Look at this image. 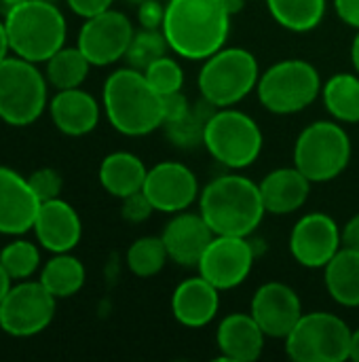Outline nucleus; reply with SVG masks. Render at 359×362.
<instances>
[{
    "mask_svg": "<svg viewBox=\"0 0 359 362\" xmlns=\"http://www.w3.org/2000/svg\"><path fill=\"white\" fill-rule=\"evenodd\" d=\"M146 165L144 161L127 151H116L104 157L99 165V182L112 197H127L135 191L144 189L146 180Z\"/></svg>",
    "mask_w": 359,
    "mask_h": 362,
    "instance_id": "nucleus-24",
    "label": "nucleus"
},
{
    "mask_svg": "<svg viewBox=\"0 0 359 362\" xmlns=\"http://www.w3.org/2000/svg\"><path fill=\"white\" fill-rule=\"evenodd\" d=\"M55 297L38 282H19L11 286L0 303V329L13 337H32L42 333L55 316Z\"/></svg>",
    "mask_w": 359,
    "mask_h": 362,
    "instance_id": "nucleus-11",
    "label": "nucleus"
},
{
    "mask_svg": "<svg viewBox=\"0 0 359 362\" xmlns=\"http://www.w3.org/2000/svg\"><path fill=\"white\" fill-rule=\"evenodd\" d=\"M264 136L260 125L233 106L216 108L205 125V151L229 170H245L262 153Z\"/></svg>",
    "mask_w": 359,
    "mask_h": 362,
    "instance_id": "nucleus-7",
    "label": "nucleus"
},
{
    "mask_svg": "<svg viewBox=\"0 0 359 362\" xmlns=\"http://www.w3.org/2000/svg\"><path fill=\"white\" fill-rule=\"evenodd\" d=\"M267 8L281 28L305 34L324 21L328 0H267Z\"/></svg>",
    "mask_w": 359,
    "mask_h": 362,
    "instance_id": "nucleus-27",
    "label": "nucleus"
},
{
    "mask_svg": "<svg viewBox=\"0 0 359 362\" xmlns=\"http://www.w3.org/2000/svg\"><path fill=\"white\" fill-rule=\"evenodd\" d=\"M334 11L345 25L359 30V0H334Z\"/></svg>",
    "mask_w": 359,
    "mask_h": 362,
    "instance_id": "nucleus-40",
    "label": "nucleus"
},
{
    "mask_svg": "<svg viewBox=\"0 0 359 362\" xmlns=\"http://www.w3.org/2000/svg\"><path fill=\"white\" fill-rule=\"evenodd\" d=\"M216 106L205 102L203 98L195 102L180 119L163 123V132L167 140L182 151H193L197 146H203V136H205V125L212 117Z\"/></svg>",
    "mask_w": 359,
    "mask_h": 362,
    "instance_id": "nucleus-29",
    "label": "nucleus"
},
{
    "mask_svg": "<svg viewBox=\"0 0 359 362\" xmlns=\"http://www.w3.org/2000/svg\"><path fill=\"white\" fill-rule=\"evenodd\" d=\"M250 314L267 337L286 339L305 312L298 293L290 284L264 282L252 297Z\"/></svg>",
    "mask_w": 359,
    "mask_h": 362,
    "instance_id": "nucleus-16",
    "label": "nucleus"
},
{
    "mask_svg": "<svg viewBox=\"0 0 359 362\" xmlns=\"http://www.w3.org/2000/svg\"><path fill=\"white\" fill-rule=\"evenodd\" d=\"M49 112L55 127L61 134L85 136L97 127L102 108L89 91L74 87V89H59L49 104Z\"/></svg>",
    "mask_w": 359,
    "mask_h": 362,
    "instance_id": "nucleus-23",
    "label": "nucleus"
},
{
    "mask_svg": "<svg viewBox=\"0 0 359 362\" xmlns=\"http://www.w3.org/2000/svg\"><path fill=\"white\" fill-rule=\"evenodd\" d=\"M89 68L91 62L78 47H61L47 59V78L57 91L74 89L85 83Z\"/></svg>",
    "mask_w": 359,
    "mask_h": 362,
    "instance_id": "nucleus-30",
    "label": "nucleus"
},
{
    "mask_svg": "<svg viewBox=\"0 0 359 362\" xmlns=\"http://www.w3.org/2000/svg\"><path fill=\"white\" fill-rule=\"evenodd\" d=\"M142 191L154 210L163 214L188 210L201 193L195 172L180 161H161L150 168Z\"/></svg>",
    "mask_w": 359,
    "mask_h": 362,
    "instance_id": "nucleus-15",
    "label": "nucleus"
},
{
    "mask_svg": "<svg viewBox=\"0 0 359 362\" xmlns=\"http://www.w3.org/2000/svg\"><path fill=\"white\" fill-rule=\"evenodd\" d=\"M127 2H131V4H135V6H138V4H142V2H146V0H127Z\"/></svg>",
    "mask_w": 359,
    "mask_h": 362,
    "instance_id": "nucleus-48",
    "label": "nucleus"
},
{
    "mask_svg": "<svg viewBox=\"0 0 359 362\" xmlns=\"http://www.w3.org/2000/svg\"><path fill=\"white\" fill-rule=\"evenodd\" d=\"M123 206H121V216L127 221V223H133V225H140L144 221L150 218V214L154 212V206L150 204V199L146 197L144 191H135L127 197L121 199Z\"/></svg>",
    "mask_w": 359,
    "mask_h": 362,
    "instance_id": "nucleus-36",
    "label": "nucleus"
},
{
    "mask_svg": "<svg viewBox=\"0 0 359 362\" xmlns=\"http://www.w3.org/2000/svg\"><path fill=\"white\" fill-rule=\"evenodd\" d=\"M343 248L339 223L324 212H309L290 231V255L307 269H324Z\"/></svg>",
    "mask_w": 359,
    "mask_h": 362,
    "instance_id": "nucleus-14",
    "label": "nucleus"
},
{
    "mask_svg": "<svg viewBox=\"0 0 359 362\" xmlns=\"http://www.w3.org/2000/svg\"><path fill=\"white\" fill-rule=\"evenodd\" d=\"M199 212L216 235L241 238H250L267 214L260 187L241 174L209 180L199 193Z\"/></svg>",
    "mask_w": 359,
    "mask_h": 362,
    "instance_id": "nucleus-2",
    "label": "nucleus"
},
{
    "mask_svg": "<svg viewBox=\"0 0 359 362\" xmlns=\"http://www.w3.org/2000/svg\"><path fill=\"white\" fill-rule=\"evenodd\" d=\"M212 227L205 223L201 212H176L171 221L165 225L161 240L167 248L169 261L180 267H195L199 265L205 248L214 240Z\"/></svg>",
    "mask_w": 359,
    "mask_h": 362,
    "instance_id": "nucleus-17",
    "label": "nucleus"
},
{
    "mask_svg": "<svg viewBox=\"0 0 359 362\" xmlns=\"http://www.w3.org/2000/svg\"><path fill=\"white\" fill-rule=\"evenodd\" d=\"M324 284L334 303L359 308V252L341 248L324 267Z\"/></svg>",
    "mask_w": 359,
    "mask_h": 362,
    "instance_id": "nucleus-25",
    "label": "nucleus"
},
{
    "mask_svg": "<svg viewBox=\"0 0 359 362\" xmlns=\"http://www.w3.org/2000/svg\"><path fill=\"white\" fill-rule=\"evenodd\" d=\"M169 49V42L163 34V30H148V28H142L133 34L131 38V45L127 49V64L135 70H146L154 59L167 55Z\"/></svg>",
    "mask_w": 359,
    "mask_h": 362,
    "instance_id": "nucleus-32",
    "label": "nucleus"
},
{
    "mask_svg": "<svg viewBox=\"0 0 359 362\" xmlns=\"http://www.w3.org/2000/svg\"><path fill=\"white\" fill-rule=\"evenodd\" d=\"M85 265L68 252L55 255L40 272V282L55 299H68L76 295L85 286Z\"/></svg>",
    "mask_w": 359,
    "mask_h": 362,
    "instance_id": "nucleus-28",
    "label": "nucleus"
},
{
    "mask_svg": "<svg viewBox=\"0 0 359 362\" xmlns=\"http://www.w3.org/2000/svg\"><path fill=\"white\" fill-rule=\"evenodd\" d=\"M322 100L339 123H359V74L336 72L322 87Z\"/></svg>",
    "mask_w": 359,
    "mask_h": 362,
    "instance_id": "nucleus-26",
    "label": "nucleus"
},
{
    "mask_svg": "<svg viewBox=\"0 0 359 362\" xmlns=\"http://www.w3.org/2000/svg\"><path fill=\"white\" fill-rule=\"evenodd\" d=\"M220 310V291L205 278L182 280L171 295V314L186 329L207 327Z\"/></svg>",
    "mask_w": 359,
    "mask_h": 362,
    "instance_id": "nucleus-21",
    "label": "nucleus"
},
{
    "mask_svg": "<svg viewBox=\"0 0 359 362\" xmlns=\"http://www.w3.org/2000/svg\"><path fill=\"white\" fill-rule=\"evenodd\" d=\"M311 180L296 168H277L269 172L260 182V195L267 214L286 216L298 212L311 193Z\"/></svg>",
    "mask_w": 359,
    "mask_h": 362,
    "instance_id": "nucleus-22",
    "label": "nucleus"
},
{
    "mask_svg": "<svg viewBox=\"0 0 359 362\" xmlns=\"http://www.w3.org/2000/svg\"><path fill=\"white\" fill-rule=\"evenodd\" d=\"M161 100H163V123L180 119L193 106V102L184 95V91L165 93V95H161Z\"/></svg>",
    "mask_w": 359,
    "mask_h": 362,
    "instance_id": "nucleus-38",
    "label": "nucleus"
},
{
    "mask_svg": "<svg viewBox=\"0 0 359 362\" xmlns=\"http://www.w3.org/2000/svg\"><path fill=\"white\" fill-rule=\"evenodd\" d=\"M28 182L40 204L49 202V199H57L61 193V187H63L61 174L53 168H40V170L32 172L28 176Z\"/></svg>",
    "mask_w": 359,
    "mask_h": 362,
    "instance_id": "nucleus-35",
    "label": "nucleus"
},
{
    "mask_svg": "<svg viewBox=\"0 0 359 362\" xmlns=\"http://www.w3.org/2000/svg\"><path fill=\"white\" fill-rule=\"evenodd\" d=\"M163 19H165V6L159 0H146L138 4V21L142 28L163 30Z\"/></svg>",
    "mask_w": 359,
    "mask_h": 362,
    "instance_id": "nucleus-37",
    "label": "nucleus"
},
{
    "mask_svg": "<svg viewBox=\"0 0 359 362\" xmlns=\"http://www.w3.org/2000/svg\"><path fill=\"white\" fill-rule=\"evenodd\" d=\"M231 17L222 0H169L165 4L163 34L171 53L203 62L226 45Z\"/></svg>",
    "mask_w": 359,
    "mask_h": 362,
    "instance_id": "nucleus-1",
    "label": "nucleus"
},
{
    "mask_svg": "<svg viewBox=\"0 0 359 362\" xmlns=\"http://www.w3.org/2000/svg\"><path fill=\"white\" fill-rule=\"evenodd\" d=\"M353 329L330 312H307L284 339L294 362H345L351 356Z\"/></svg>",
    "mask_w": 359,
    "mask_h": 362,
    "instance_id": "nucleus-9",
    "label": "nucleus"
},
{
    "mask_svg": "<svg viewBox=\"0 0 359 362\" xmlns=\"http://www.w3.org/2000/svg\"><path fill=\"white\" fill-rule=\"evenodd\" d=\"M264 341H267V335L250 312L229 314L220 320L216 329V348L222 361H258L264 350Z\"/></svg>",
    "mask_w": 359,
    "mask_h": 362,
    "instance_id": "nucleus-20",
    "label": "nucleus"
},
{
    "mask_svg": "<svg viewBox=\"0 0 359 362\" xmlns=\"http://www.w3.org/2000/svg\"><path fill=\"white\" fill-rule=\"evenodd\" d=\"M341 235H343L345 248H351V250L359 252V212L341 227Z\"/></svg>",
    "mask_w": 359,
    "mask_h": 362,
    "instance_id": "nucleus-41",
    "label": "nucleus"
},
{
    "mask_svg": "<svg viewBox=\"0 0 359 362\" xmlns=\"http://www.w3.org/2000/svg\"><path fill=\"white\" fill-rule=\"evenodd\" d=\"M4 28L11 51L28 62H47L66 42V17L53 2L23 0L6 8Z\"/></svg>",
    "mask_w": 359,
    "mask_h": 362,
    "instance_id": "nucleus-4",
    "label": "nucleus"
},
{
    "mask_svg": "<svg viewBox=\"0 0 359 362\" xmlns=\"http://www.w3.org/2000/svg\"><path fill=\"white\" fill-rule=\"evenodd\" d=\"M127 267L133 276L138 278H152L157 274H161V269L165 267V263L169 261L167 248L161 240V235H144L138 238L129 250H127Z\"/></svg>",
    "mask_w": 359,
    "mask_h": 362,
    "instance_id": "nucleus-31",
    "label": "nucleus"
},
{
    "mask_svg": "<svg viewBox=\"0 0 359 362\" xmlns=\"http://www.w3.org/2000/svg\"><path fill=\"white\" fill-rule=\"evenodd\" d=\"M8 51H11V45H8L6 28H4V21H0V62L8 57Z\"/></svg>",
    "mask_w": 359,
    "mask_h": 362,
    "instance_id": "nucleus-42",
    "label": "nucleus"
},
{
    "mask_svg": "<svg viewBox=\"0 0 359 362\" xmlns=\"http://www.w3.org/2000/svg\"><path fill=\"white\" fill-rule=\"evenodd\" d=\"M0 263L13 280H25L38 269L40 252L32 242L17 240L0 250Z\"/></svg>",
    "mask_w": 359,
    "mask_h": 362,
    "instance_id": "nucleus-33",
    "label": "nucleus"
},
{
    "mask_svg": "<svg viewBox=\"0 0 359 362\" xmlns=\"http://www.w3.org/2000/svg\"><path fill=\"white\" fill-rule=\"evenodd\" d=\"M40 202L28 178L0 165V233L21 235L34 227Z\"/></svg>",
    "mask_w": 359,
    "mask_h": 362,
    "instance_id": "nucleus-18",
    "label": "nucleus"
},
{
    "mask_svg": "<svg viewBox=\"0 0 359 362\" xmlns=\"http://www.w3.org/2000/svg\"><path fill=\"white\" fill-rule=\"evenodd\" d=\"M114 0H66V4L80 17H93L106 8H112Z\"/></svg>",
    "mask_w": 359,
    "mask_h": 362,
    "instance_id": "nucleus-39",
    "label": "nucleus"
},
{
    "mask_svg": "<svg viewBox=\"0 0 359 362\" xmlns=\"http://www.w3.org/2000/svg\"><path fill=\"white\" fill-rule=\"evenodd\" d=\"M44 2H53V4H57V0H44Z\"/></svg>",
    "mask_w": 359,
    "mask_h": 362,
    "instance_id": "nucleus-49",
    "label": "nucleus"
},
{
    "mask_svg": "<svg viewBox=\"0 0 359 362\" xmlns=\"http://www.w3.org/2000/svg\"><path fill=\"white\" fill-rule=\"evenodd\" d=\"M104 112L110 125L129 138L148 136L163 127L161 93L135 68L114 70L104 83Z\"/></svg>",
    "mask_w": 359,
    "mask_h": 362,
    "instance_id": "nucleus-3",
    "label": "nucleus"
},
{
    "mask_svg": "<svg viewBox=\"0 0 359 362\" xmlns=\"http://www.w3.org/2000/svg\"><path fill=\"white\" fill-rule=\"evenodd\" d=\"M256 263V250L248 238L241 235H214L205 248L197 272L220 293L233 291L248 280Z\"/></svg>",
    "mask_w": 359,
    "mask_h": 362,
    "instance_id": "nucleus-12",
    "label": "nucleus"
},
{
    "mask_svg": "<svg viewBox=\"0 0 359 362\" xmlns=\"http://www.w3.org/2000/svg\"><path fill=\"white\" fill-rule=\"evenodd\" d=\"M148 83L161 93H174V91H182L184 87V70L178 64V59H174L171 55H163L159 59H154L146 70H144Z\"/></svg>",
    "mask_w": 359,
    "mask_h": 362,
    "instance_id": "nucleus-34",
    "label": "nucleus"
},
{
    "mask_svg": "<svg viewBox=\"0 0 359 362\" xmlns=\"http://www.w3.org/2000/svg\"><path fill=\"white\" fill-rule=\"evenodd\" d=\"M19 2H23V0H0V4H2L4 8H11L13 4H19Z\"/></svg>",
    "mask_w": 359,
    "mask_h": 362,
    "instance_id": "nucleus-47",
    "label": "nucleus"
},
{
    "mask_svg": "<svg viewBox=\"0 0 359 362\" xmlns=\"http://www.w3.org/2000/svg\"><path fill=\"white\" fill-rule=\"evenodd\" d=\"M322 74L317 68L298 57L281 59L260 72L256 95L273 115H296L322 95Z\"/></svg>",
    "mask_w": 359,
    "mask_h": 362,
    "instance_id": "nucleus-6",
    "label": "nucleus"
},
{
    "mask_svg": "<svg viewBox=\"0 0 359 362\" xmlns=\"http://www.w3.org/2000/svg\"><path fill=\"white\" fill-rule=\"evenodd\" d=\"M32 229L36 231L38 242L53 255L74 250L83 235L78 212L59 197L40 204Z\"/></svg>",
    "mask_w": 359,
    "mask_h": 362,
    "instance_id": "nucleus-19",
    "label": "nucleus"
},
{
    "mask_svg": "<svg viewBox=\"0 0 359 362\" xmlns=\"http://www.w3.org/2000/svg\"><path fill=\"white\" fill-rule=\"evenodd\" d=\"M133 34V23L125 13L106 8L85 19L76 47L85 53L91 66H110L127 55Z\"/></svg>",
    "mask_w": 359,
    "mask_h": 362,
    "instance_id": "nucleus-13",
    "label": "nucleus"
},
{
    "mask_svg": "<svg viewBox=\"0 0 359 362\" xmlns=\"http://www.w3.org/2000/svg\"><path fill=\"white\" fill-rule=\"evenodd\" d=\"M260 66L252 51L222 47L207 59L197 76L199 93L216 108H229L245 100L258 85Z\"/></svg>",
    "mask_w": 359,
    "mask_h": 362,
    "instance_id": "nucleus-5",
    "label": "nucleus"
},
{
    "mask_svg": "<svg viewBox=\"0 0 359 362\" xmlns=\"http://www.w3.org/2000/svg\"><path fill=\"white\" fill-rule=\"evenodd\" d=\"M351 64H353L355 72L359 74V30L355 38H353V42H351Z\"/></svg>",
    "mask_w": 359,
    "mask_h": 362,
    "instance_id": "nucleus-44",
    "label": "nucleus"
},
{
    "mask_svg": "<svg viewBox=\"0 0 359 362\" xmlns=\"http://www.w3.org/2000/svg\"><path fill=\"white\" fill-rule=\"evenodd\" d=\"M351 153V138L339 121H315L296 138L294 165L311 182H330L347 170Z\"/></svg>",
    "mask_w": 359,
    "mask_h": 362,
    "instance_id": "nucleus-8",
    "label": "nucleus"
},
{
    "mask_svg": "<svg viewBox=\"0 0 359 362\" xmlns=\"http://www.w3.org/2000/svg\"><path fill=\"white\" fill-rule=\"evenodd\" d=\"M349 361L359 362V329H355L353 335H351V356H349Z\"/></svg>",
    "mask_w": 359,
    "mask_h": 362,
    "instance_id": "nucleus-45",
    "label": "nucleus"
},
{
    "mask_svg": "<svg viewBox=\"0 0 359 362\" xmlns=\"http://www.w3.org/2000/svg\"><path fill=\"white\" fill-rule=\"evenodd\" d=\"M11 282H13V278L6 274V269H4L2 263H0V303H2V299L6 297V293L11 291Z\"/></svg>",
    "mask_w": 359,
    "mask_h": 362,
    "instance_id": "nucleus-43",
    "label": "nucleus"
},
{
    "mask_svg": "<svg viewBox=\"0 0 359 362\" xmlns=\"http://www.w3.org/2000/svg\"><path fill=\"white\" fill-rule=\"evenodd\" d=\"M224 4H226V8L231 11V15H235V13H239L241 8H243V2L245 0H222Z\"/></svg>",
    "mask_w": 359,
    "mask_h": 362,
    "instance_id": "nucleus-46",
    "label": "nucleus"
},
{
    "mask_svg": "<svg viewBox=\"0 0 359 362\" xmlns=\"http://www.w3.org/2000/svg\"><path fill=\"white\" fill-rule=\"evenodd\" d=\"M47 81L34 62L6 57L0 62V119L8 125H32L47 106Z\"/></svg>",
    "mask_w": 359,
    "mask_h": 362,
    "instance_id": "nucleus-10",
    "label": "nucleus"
}]
</instances>
